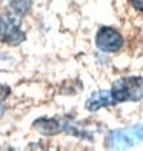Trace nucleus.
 <instances>
[{
	"mask_svg": "<svg viewBox=\"0 0 143 151\" xmlns=\"http://www.w3.org/2000/svg\"><path fill=\"white\" fill-rule=\"evenodd\" d=\"M115 104L120 102H137L143 99V77L142 76H129L114 82L111 88Z\"/></svg>",
	"mask_w": 143,
	"mask_h": 151,
	"instance_id": "obj_1",
	"label": "nucleus"
},
{
	"mask_svg": "<svg viewBox=\"0 0 143 151\" xmlns=\"http://www.w3.org/2000/svg\"><path fill=\"white\" fill-rule=\"evenodd\" d=\"M140 142H143V123L122 129H114L106 137V147L114 150L134 147L139 145Z\"/></svg>",
	"mask_w": 143,
	"mask_h": 151,
	"instance_id": "obj_2",
	"label": "nucleus"
},
{
	"mask_svg": "<svg viewBox=\"0 0 143 151\" xmlns=\"http://www.w3.org/2000/svg\"><path fill=\"white\" fill-rule=\"evenodd\" d=\"M25 40V32L20 28V17L12 12L0 16V42L17 46Z\"/></svg>",
	"mask_w": 143,
	"mask_h": 151,
	"instance_id": "obj_3",
	"label": "nucleus"
},
{
	"mask_svg": "<svg viewBox=\"0 0 143 151\" xmlns=\"http://www.w3.org/2000/svg\"><path fill=\"white\" fill-rule=\"evenodd\" d=\"M32 127H34V129H37L40 134H49V136L59 134L62 131L82 136L79 131H83V129L77 128L68 119H60V117H40L37 120H34Z\"/></svg>",
	"mask_w": 143,
	"mask_h": 151,
	"instance_id": "obj_4",
	"label": "nucleus"
},
{
	"mask_svg": "<svg viewBox=\"0 0 143 151\" xmlns=\"http://www.w3.org/2000/svg\"><path fill=\"white\" fill-rule=\"evenodd\" d=\"M95 45L103 52H117L125 45V40L117 29L111 26H102L95 36Z\"/></svg>",
	"mask_w": 143,
	"mask_h": 151,
	"instance_id": "obj_5",
	"label": "nucleus"
},
{
	"mask_svg": "<svg viewBox=\"0 0 143 151\" xmlns=\"http://www.w3.org/2000/svg\"><path fill=\"white\" fill-rule=\"evenodd\" d=\"M112 105H115V100L112 97L111 90H102V91L92 93L85 104L86 109H89V111H99L102 108L112 106Z\"/></svg>",
	"mask_w": 143,
	"mask_h": 151,
	"instance_id": "obj_6",
	"label": "nucleus"
},
{
	"mask_svg": "<svg viewBox=\"0 0 143 151\" xmlns=\"http://www.w3.org/2000/svg\"><path fill=\"white\" fill-rule=\"evenodd\" d=\"M32 6V0H9V12L22 19L28 14Z\"/></svg>",
	"mask_w": 143,
	"mask_h": 151,
	"instance_id": "obj_7",
	"label": "nucleus"
},
{
	"mask_svg": "<svg viewBox=\"0 0 143 151\" xmlns=\"http://www.w3.org/2000/svg\"><path fill=\"white\" fill-rule=\"evenodd\" d=\"M131 5H132V8L143 12V0H131Z\"/></svg>",
	"mask_w": 143,
	"mask_h": 151,
	"instance_id": "obj_8",
	"label": "nucleus"
},
{
	"mask_svg": "<svg viewBox=\"0 0 143 151\" xmlns=\"http://www.w3.org/2000/svg\"><path fill=\"white\" fill-rule=\"evenodd\" d=\"M3 113H5V106H3V104H0V117L3 116Z\"/></svg>",
	"mask_w": 143,
	"mask_h": 151,
	"instance_id": "obj_9",
	"label": "nucleus"
}]
</instances>
